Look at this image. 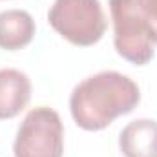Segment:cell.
Masks as SVG:
<instances>
[{
    "label": "cell",
    "instance_id": "6da1fadb",
    "mask_svg": "<svg viewBox=\"0 0 157 157\" xmlns=\"http://www.w3.org/2000/svg\"><path fill=\"white\" fill-rule=\"evenodd\" d=\"M139 101V86L130 77L117 71H101L73 88L70 110L78 128L99 132L137 108Z\"/></svg>",
    "mask_w": 157,
    "mask_h": 157
},
{
    "label": "cell",
    "instance_id": "7a4b0ae2",
    "mask_svg": "<svg viewBox=\"0 0 157 157\" xmlns=\"http://www.w3.org/2000/svg\"><path fill=\"white\" fill-rule=\"evenodd\" d=\"M48 20L51 28L75 46H93L106 31V17L99 0H55Z\"/></svg>",
    "mask_w": 157,
    "mask_h": 157
},
{
    "label": "cell",
    "instance_id": "3957f363",
    "mask_svg": "<svg viewBox=\"0 0 157 157\" xmlns=\"http://www.w3.org/2000/svg\"><path fill=\"white\" fill-rule=\"evenodd\" d=\"M15 157H62L64 128L59 113L48 106L28 112L13 144Z\"/></svg>",
    "mask_w": 157,
    "mask_h": 157
},
{
    "label": "cell",
    "instance_id": "277c9868",
    "mask_svg": "<svg viewBox=\"0 0 157 157\" xmlns=\"http://www.w3.org/2000/svg\"><path fill=\"white\" fill-rule=\"evenodd\" d=\"M110 13L117 53L132 64H148L154 59V42L137 0H110Z\"/></svg>",
    "mask_w": 157,
    "mask_h": 157
},
{
    "label": "cell",
    "instance_id": "5b68a950",
    "mask_svg": "<svg viewBox=\"0 0 157 157\" xmlns=\"http://www.w3.org/2000/svg\"><path fill=\"white\" fill-rule=\"evenodd\" d=\"M31 99V80L26 73L4 68L0 70V119L17 117Z\"/></svg>",
    "mask_w": 157,
    "mask_h": 157
},
{
    "label": "cell",
    "instance_id": "8992f818",
    "mask_svg": "<svg viewBox=\"0 0 157 157\" xmlns=\"http://www.w3.org/2000/svg\"><path fill=\"white\" fill-rule=\"evenodd\" d=\"M119 148L124 157H157V121H132L119 135Z\"/></svg>",
    "mask_w": 157,
    "mask_h": 157
},
{
    "label": "cell",
    "instance_id": "52a82bcc",
    "mask_svg": "<svg viewBox=\"0 0 157 157\" xmlns=\"http://www.w3.org/2000/svg\"><path fill=\"white\" fill-rule=\"evenodd\" d=\"M35 35V20L24 9H6L0 13V48L17 51L28 46Z\"/></svg>",
    "mask_w": 157,
    "mask_h": 157
},
{
    "label": "cell",
    "instance_id": "ba28073f",
    "mask_svg": "<svg viewBox=\"0 0 157 157\" xmlns=\"http://www.w3.org/2000/svg\"><path fill=\"white\" fill-rule=\"evenodd\" d=\"M152 42L157 44V0H137Z\"/></svg>",
    "mask_w": 157,
    "mask_h": 157
}]
</instances>
